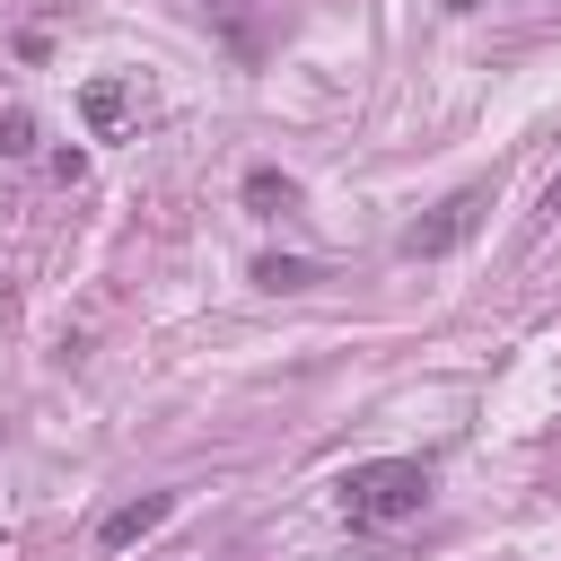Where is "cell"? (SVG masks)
I'll return each mask as SVG.
<instances>
[{
	"label": "cell",
	"instance_id": "6da1fadb",
	"mask_svg": "<svg viewBox=\"0 0 561 561\" xmlns=\"http://www.w3.org/2000/svg\"><path fill=\"white\" fill-rule=\"evenodd\" d=\"M421 500H430V465H421V456H368V465L342 473V517H351L359 535L421 517Z\"/></svg>",
	"mask_w": 561,
	"mask_h": 561
},
{
	"label": "cell",
	"instance_id": "7a4b0ae2",
	"mask_svg": "<svg viewBox=\"0 0 561 561\" xmlns=\"http://www.w3.org/2000/svg\"><path fill=\"white\" fill-rule=\"evenodd\" d=\"M482 210H491V184H456L430 219H412V228L394 237V254H403V263H438V254H456V245L482 228Z\"/></svg>",
	"mask_w": 561,
	"mask_h": 561
},
{
	"label": "cell",
	"instance_id": "3957f363",
	"mask_svg": "<svg viewBox=\"0 0 561 561\" xmlns=\"http://www.w3.org/2000/svg\"><path fill=\"white\" fill-rule=\"evenodd\" d=\"M167 517H175V491H140V500H123V508L96 526V552H131V543H140V535H158Z\"/></svg>",
	"mask_w": 561,
	"mask_h": 561
},
{
	"label": "cell",
	"instance_id": "277c9868",
	"mask_svg": "<svg viewBox=\"0 0 561 561\" xmlns=\"http://www.w3.org/2000/svg\"><path fill=\"white\" fill-rule=\"evenodd\" d=\"M79 114H88L96 140H114V131L131 123V88H123V79H88V88H79Z\"/></svg>",
	"mask_w": 561,
	"mask_h": 561
},
{
	"label": "cell",
	"instance_id": "5b68a950",
	"mask_svg": "<svg viewBox=\"0 0 561 561\" xmlns=\"http://www.w3.org/2000/svg\"><path fill=\"white\" fill-rule=\"evenodd\" d=\"M245 210L254 219H280V210H298V175H280V167H245Z\"/></svg>",
	"mask_w": 561,
	"mask_h": 561
},
{
	"label": "cell",
	"instance_id": "8992f818",
	"mask_svg": "<svg viewBox=\"0 0 561 561\" xmlns=\"http://www.w3.org/2000/svg\"><path fill=\"white\" fill-rule=\"evenodd\" d=\"M202 18H219V26H228V44H237V61H254V53H263V35H254V18H245V0H202Z\"/></svg>",
	"mask_w": 561,
	"mask_h": 561
},
{
	"label": "cell",
	"instance_id": "52a82bcc",
	"mask_svg": "<svg viewBox=\"0 0 561 561\" xmlns=\"http://www.w3.org/2000/svg\"><path fill=\"white\" fill-rule=\"evenodd\" d=\"M254 280H263V289H307V280H324V272H316L307 254H263V263H254Z\"/></svg>",
	"mask_w": 561,
	"mask_h": 561
},
{
	"label": "cell",
	"instance_id": "ba28073f",
	"mask_svg": "<svg viewBox=\"0 0 561 561\" xmlns=\"http://www.w3.org/2000/svg\"><path fill=\"white\" fill-rule=\"evenodd\" d=\"M26 149H35V114L9 105V114H0V158H26Z\"/></svg>",
	"mask_w": 561,
	"mask_h": 561
},
{
	"label": "cell",
	"instance_id": "9c48e42d",
	"mask_svg": "<svg viewBox=\"0 0 561 561\" xmlns=\"http://www.w3.org/2000/svg\"><path fill=\"white\" fill-rule=\"evenodd\" d=\"M543 219H561V175H552V184H543Z\"/></svg>",
	"mask_w": 561,
	"mask_h": 561
}]
</instances>
